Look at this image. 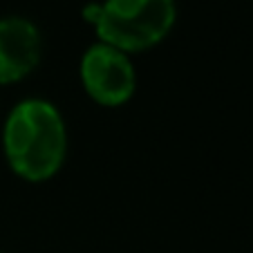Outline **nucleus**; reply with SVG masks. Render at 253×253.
Listing matches in <instances>:
<instances>
[{
  "instance_id": "7ed1b4c3",
  "label": "nucleus",
  "mask_w": 253,
  "mask_h": 253,
  "mask_svg": "<svg viewBox=\"0 0 253 253\" xmlns=\"http://www.w3.org/2000/svg\"><path fill=\"white\" fill-rule=\"evenodd\" d=\"M79 72L85 94L105 108L128 103L137 90V74L130 56L101 41L85 49Z\"/></svg>"
},
{
  "instance_id": "f257e3e1",
  "label": "nucleus",
  "mask_w": 253,
  "mask_h": 253,
  "mask_svg": "<svg viewBox=\"0 0 253 253\" xmlns=\"http://www.w3.org/2000/svg\"><path fill=\"white\" fill-rule=\"evenodd\" d=\"M2 150L9 168L25 182H47L67 155L63 115L45 99H25L11 108L2 126Z\"/></svg>"
},
{
  "instance_id": "20e7f679",
  "label": "nucleus",
  "mask_w": 253,
  "mask_h": 253,
  "mask_svg": "<svg viewBox=\"0 0 253 253\" xmlns=\"http://www.w3.org/2000/svg\"><path fill=\"white\" fill-rule=\"evenodd\" d=\"M41 61V32L27 18H0V85L27 79Z\"/></svg>"
},
{
  "instance_id": "f03ea898",
  "label": "nucleus",
  "mask_w": 253,
  "mask_h": 253,
  "mask_svg": "<svg viewBox=\"0 0 253 253\" xmlns=\"http://www.w3.org/2000/svg\"><path fill=\"white\" fill-rule=\"evenodd\" d=\"M177 18L175 0H103L83 9V20L94 27L101 43L124 54L159 45Z\"/></svg>"
},
{
  "instance_id": "39448f33",
  "label": "nucleus",
  "mask_w": 253,
  "mask_h": 253,
  "mask_svg": "<svg viewBox=\"0 0 253 253\" xmlns=\"http://www.w3.org/2000/svg\"><path fill=\"white\" fill-rule=\"evenodd\" d=\"M0 253H2V251H0Z\"/></svg>"
}]
</instances>
